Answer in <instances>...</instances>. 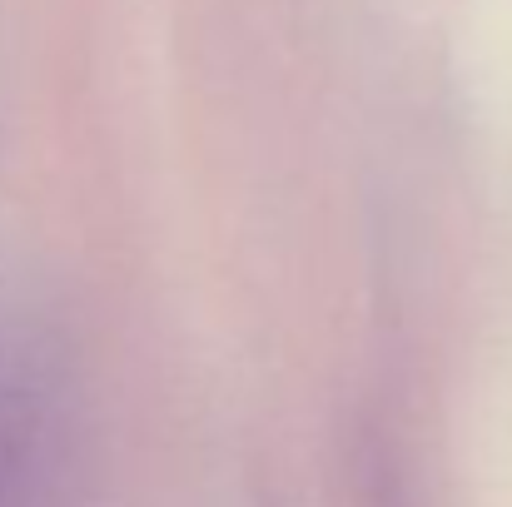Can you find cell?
<instances>
[{"label": "cell", "mask_w": 512, "mask_h": 507, "mask_svg": "<svg viewBox=\"0 0 512 507\" xmlns=\"http://www.w3.org/2000/svg\"><path fill=\"white\" fill-rule=\"evenodd\" d=\"M45 463V423L30 388L0 378V507H35Z\"/></svg>", "instance_id": "6da1fadb"}]
</instances>
